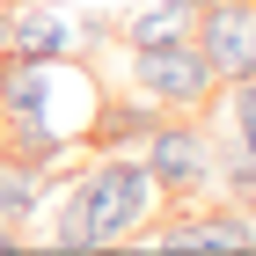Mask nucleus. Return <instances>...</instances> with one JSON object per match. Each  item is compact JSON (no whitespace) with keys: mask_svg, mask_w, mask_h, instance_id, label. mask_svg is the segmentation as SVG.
Returning a JSON list of instances; mask_svg holds the SVG:
<instances>
[{"mask_svg":"<svg viewBox=\"0 0 256 256\" xmlns=\"http://www.w3.org/2000/svg\"><path fill=\"white\" fill-rule=\"evenodd\" d=\"M220 102H227L234 146H242V154H256V74H249V80H227V88H220Z\"/></svg>","mask_w":256,"mask_h":256,"instance_id":"10","label":"nucleus"},{"mask_svg":"<svg viewBox=\"0 0 256 256\" xmlns=\"http://www.w3.org/2000/svg\"><path fill=\"white\" fill-rule=\"evenodd\" d=\"M220 183H227V190H234L242 205L256 212V154H242V146H227V154H220Z\"/></svg>","mask_w":256,"mask_h":256,"instance_id":"11","label":"nucleus"},{"mask_svg":"<svg viewBox=\"0 0 256 256\" xmlns=\"http://www.w3.org/2000/svg\"><path fill=\"white\" fill-rule=\"evenodd\" d=\"M154 205H161V190L139 154H96V168L66 190L52 242L59 249H118V242H132V227H146Z\"/></svg>","mask_w":256,"mask_h":256,"instance_id":"1","label":"nucleus"},{"mask_svg":"<svg viewBox=\"0 0 256 256\" xmlns=\"http://www.w3.org/2000/svg\"><path fill=\"white\" fill-rule=\"evenodd\" d=\"M161 256H256V220L234 205H205V212H183L168 234H154Z\"/></svg>","mask_w":256,"mask_h":256,"instance_id":"5","label":"nucleus"},{"mask_svg":"<svg viewBox=\"0 0 256 256\" xmlns=\"http://www.w3.org/2000/svg\"><path fill=\"white\" fill-rule=\"evenodd\" d=\"M0 52L8 59H66L74 52V22L59 8H22L0 22Z\"/></svg>","mask_w":256,"mask_h":256,"instance_id":"7","label":"nucleus"},{"mask_svg":"<svg viewBox=\"0 0 256 256\" xmlns=\"http://www.w3.org/2000/svg\"><path fill=\"white\" fill-rule=\"evenodd\" d=\"M139 161H146L161 198H205L220 183V139L205 118H161L139 146Z\"/></svg>","mask_w":256,"mask_h":256,"instance_id":"2","label":"nucleus"},{"mask_svg":"<svg viewBox=\"0 0 256 256\" xmlns=\"http://www.w3.org/2000/svg\"><path fill=\"white\" fill-rule=\"evenodd\" d=\"M154 124H161V110H154L146 96H96V110H88L80 139H88L96 154H139Z\"/></svg>","mask_w":256,"mask_h":256,"instance_id":"6","label":"nucleus"},{"mask_svg":"<svg viewBox=\"0 0 256 256\" xmlns=\"http://www.w3.org/2000/svg\"><path fill=\"white\" fill-rule=\"evenodd\" d=\"M198 30V0H154V8H139L132 22H124V44H183Z\"/></svg>","mask_w":256,"mask_h":256,"instance_id":"9","label":"nucleus"},{"mask_svg":"<svg viewBox=\"0 0 256 256\" xmlns=\"http://www.w3.org/2000/svg\"><path fill=\"white\" fill-rule=\"evenodd\" d=\"M190 44L212 59L220 88H227V80H249L256 74V0H205Z\"/></svg>","mask_w":256,"mask_h":256,"instance_id":"4","label":"nucleus"},{"mask_svg":"<svg viewBox=\"0 0 256 256\" xmlns=\"http://www.w3.org/2000/svg\"><path fill=\"white\" fill-rule=\"evenodd\" d=\"M0 22H8V0H0Z\"/></svg>","mask_w":256,"mask_h":256,"instance_id":"13","label":"nucleus"},{"mask_svg":"<svg viewBox=\"0 0 256 256\" xmlns=\"http://www.w3.org/2000/svg\"><path fill=\"white\" fill-rule=\"evenodd\" d=\"M52 161H22V154H8V146H0V220H8V227H22V220L37 212L44 198H52Z\"/></svg>","mask_w":256,"mask_h":256,"instance_id":"8","label":"nucleus"},{"mask_svg":"<svg viewBox=\"0 0 256 256\" xmlns=\"http://www.w3.org/2000/svg\"><path fill=\"white\" fill-rule=\"evenodd\" d=\"M132 88L154 102V110H183V118L220 102V74H212V59H205L190 37L183 44H139L132 52Z\"/></svg>","mask_w":256,"mask_h":256,"instance_id":"3","label":"nucleus"},{"mask_svg":"<svg viewBox=\"0 0 256 256\" xmlns=\"http://www.w3.org/2000/svg\"><path fill=\"white\" fill-rule=\"evenodd\" d=\"M198 8H205V0H198Z\"/></svg>","mask_w":256,"mask_h":256,"instance_id":"14","label":"nucleus"},{"mask_svg":"<svg viewBox=\"0 0 256 256\" xmlns=\"http://www.w3.org/2000/svg\"><path fill=\"white\" fill-rule=\"evenodd\" d=\"M0 256H22V234L8 227V220H0Z\"/></svg>","mask_w":256,"mask_h":256,"instance_id":"12","label":"nucleus"}]
</instances>
